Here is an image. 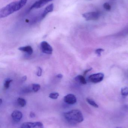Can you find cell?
Instances as JSON below:
<instances>
[{"mask_svg":"<svg viewBox=\"0 0 128 128\" xmlns=\"http://www.w3.org/2000/svg\"><path fill=\"white\" fill-rule=\"evenodd\" d=\"M28 0H19L13 2L2 8L0 10V18H5L19 10L26 5Z\"/></svg>","mask_w":128,"mask_h":128,"instance_id":"1","label":"cell"},{"mask_svg":"<svg viewBox=\"0 0 128 128\" xmlns=\"http://www.w3.org/2000/svg\"><path fill=\"white\" fill-rule=\"evenodd\" d=\"M64 116L67 122L72 124L80 123L83 121V116L80 110H73L64 113Z\"/></svg>","mask_w":128,"mask_h":128,"instance_id":"2","label":"cell"},{"mask_svg":"<svg viewBox=\"0 0 128 128\" xmlns=\"http://www.w3.org/2000/svg\"><path fill=\"white\" fill-rule=\"evenodd\" d=\"M53 9H54L53 4H49L42 11V12L41 13L39 16H38L37 17L34 19V22H40L42 21L46 17L48 14L53 11Z\"/></svg>","mask_w":128,"mask_h":128,"instance_id":"3","label":"cell"},{"mask_svg":"<svg viewBox=\"0 0 128 128\" xmlns=\"http://www.w3.org/2000/svg\"><path fill=\"white\" fill-rule=\"evenodd\" d=\"M100 16V13L98 12H91L82 14V16L87 21L97 20Z\"/></svg>","mask_w":128,"mask_h":128,"instance_id":"4","label":"cell"},{"mask_svg":"<svg viewBox=\"0 0 128 128\" xmlns=\"http://www.w3.org/2000/svg\"><path fill=\"white\" fill-rule=\"evenodd\" d=\"M104 74L102 73H97L90 75L88 77L89 81L94 83H97L101 82L103 80Z\"/></svg>","mask_w":128,"mask_h":128,"instance_id":"5","label":"cell"},{"mask_svg":"<svg viewBox=\"0 0 128 128\" xmlns=\"http://www.w3.org/2000/svg\"><path fill=\"white\" fill-rule=\"evenodd\" d=\"M41 49L43 53L47 54H51L52 53V47L46 41H43L40 44Z\"/></svg>","mask_w":128,"mask_h":128,"instance_id":"6","label":"cell"},{"mask_svg":"<svg viewBox=\"0 0 128 128\" xmlns=\"http://www.w3.org/2000/svg\"><path fill=\"white\" fill-rule=\"evenodd\" d=\"M21 128H44V125L41 122H26L22 125Z\"/></svg>","mask_w":128,"mask_h":128,"instance_id":"7","label":"cell"},{"mask_svg":"<svg viewBox=\"0 0 128 128\" xmlns=\"http://www.w3.org/2000/svg\"><path fill=\"white\" fill-rule=\"evenodd\" d=\"M52 0H37L30 7L29 10L30 11L34 9L41 8Z\"/></svg>","mask_w":128,"mask_h":128,"instance_id":"8","label":"cell"},{"mask_svg":"<svg viewBox=\"0 0 128 128\" xmlns=\"http://www.w3.org/2000/svg\"><path fill=\"white\" fill-rule=\"evenodd\" d=\"M64 101L69 104H74L77 102V98L75 95L73 94H68L65 96Z\"/></svg>","mask_w":128,"mask_h":128,"instance_id":"9","label":"cell"},{"mask_svg":"<svg viewBox=\"0 0 128 128\" xmlns=\"http://www.w3.org/2000/svg\"><path fill=\"white\" fill-rule=\"evenodd\" d=\"M11 117L14 122H19L22 118L23 114L19 110H15L11 114Z\"/></svg>","mask_w":128,"mask_h":128,"instance_id":"10","label":"cell"},{"mask_svg":"<svg viewBox=\"0 0 128 128\" xmlns=\"http://www.w3.org/2000/svg\"><path fill=\"white\" fill-rule=\"evenodd\" d=\"M18 50L20 51L26 52L29 55H31L33 52V48L31 46H29L20 47Z\"/></svg>","mask_w":128,"mask_h":128,"instance_id":"11","label":"cell"},{"mask_svg":"<svg viewBox=\"0 0 128 128\" xmlns=\"http://www.w3.org/2000/svg\"><path fill=\"white\" fill-rule=\"evenodd\" d=\"M75 80L77 82L83 85H85L87 83L85 78L82 75H79L75 77Z\"/></svg>","mask_w":128,"mask_h":128,"instance_id":"12","label":"cell"},{"mask_svg":"<svg viewBox=\"0 0 128 128\" xmlns=\"http://www.w3.org/2000/svg\"><path fill=\"white\" fill-rule=\"evenodd\" d=\"M17 102L19 106L21 107H24L26 104V102L24 98H17Z\"/></svg>","mask_w":128,"mask_h":128,"instance_id":"13","label":"cell"},{"mask_svg":"<svg viewBox=\"0 0 128 128\" xmlns=\"http://www.w3.org/2000/svg\"><path fill=\"white\" fill-rule=\"evenodd\" d=\"M13 81L10 78H7L5 80L4 82V87L6 89L9 88L11 83Z\"/></svg>","mask_w":128,"mask_h":128,"instance_id":"14","label":"cell"},{"mask_svg":"<svg viewBox=\"0 0 128 128\" xmlns=\"http://www.w3.org/2000/svg\"><path fill=\"white\" fill-rule=\"evenodd\" d=\"M86 101L89 104L92 106L96 108H98V105L92 99L90 98H86Z\"/></svg>","mask_w":128,"mask_h":128,"instance_id":"15","label":"cell"},{"mask_svg":"<svg viewBox=\"0 0 128 128\" xmlns=\"http://www.w3.org/2000/svg\"><path fill=\"white\" fill-rule=\"evenodd\" d=\"M32 91L34 92H38L41 88L40 84H34L32 85Z\"/></svg>","mask_w":128,"mask_h":128,"instance_id":"16","label":"cell"},{"mask_svg":"<svg viewBox=\"0 0 128 128\" xmlns=\"http://www.w3.org/2000/svg\"><path fill=\"white\" fill-rule=\"evenodd\" d=\"M121 94L124 96H128V87H124L121 90Z\"/></svg>","mask_w":128,"mask_h":128,"instance_id":"17","label":"cell"},{"mask_svg":"<svg viewBox=\"0 0 128 128\" xmlns=\"http://www.w3.org/2000/svg\"><path fill=\"white\" fill-rule=\"evenodd\" d=\"M59 96V94L58 92H54L50 93L49 95V97L52 99L55 100V99H57Z\"/></svg>","mask_w":128,"mask_h":128,"instance_id":"18","label":"cell"},{"mask_svg":"<svg viewBox=\"0 0 128 128\" xmlns=\"http://www.w3.org/2000/svg\"><path fill=\"white\" fill-rule=\"evenodd\" d=\"M103 7L105 10H111V6L108 3H105L103 4Z\"/></svg>","mask_w":128,"mask_h":128,"instance_id":"19","label":"cell"},{"mask_svg":"<svg viewBox=\"0 0 128 128\" xmlns=\"http://www.w3.org/2000/svg\"><path fill=\"white\" fill-rule=\"evenodd\" d=\"M104 50L102 48L97 49L95 51V53L98 56H100L101 55V53L102 52H104Z\"/></svg>","mask_w":128,"mask_h":128,"instance_id":"20","label":"cell"},{"mask_svg":"<svg viewBox=\"0 0 128 128\" xmlns=\"http://www.w3.org/2000/svg\"><path fill=\"white\" fill-rule=\"evenodd\" d=\"M42 69L40 67H39L38 68L37 72V75L38 76H40L42 75Z\"/></svg>","mask_w":128,"mask_h":128,"instance_id":"21","label":"cell"},{"mask_svg":"<svg viewBox=\"0 0 128 128\" xmlns=\"http://www.w3.org/2000/svg\"><path fill=\"white\" fill-rule=\"evenodd\" d=\"M30 117L31 118H35V114L33 112H31L30 113V115H29Z\"/></svg>","mask_w":128,"mask_h":128,"instance_id":"22","label":"cell"},{"mask_svg":"<svg viewBox=\"0 0 128 128\" xmlns=\"http://www.w3.org/2000/svg\"><path fill=\"white\" fill-rule=\"evenodd\" d=\"M92 69V68H89V69H87V70H85V71L84 72V75H85L86 74H87V73H88V72H89L90 71H91V70Z\"/></svg>","mask_w":128,"mask_h":128,"instance_id":"23","label":"cell"},{"mask_svg":"<svg viewBox=\"0 0 128 128\" xmlns=\"http://www.w3.org/2000/svg\"><path fill=\"white\" fill-rule=\"evenodd\" d=\"M56 78H59V79H62L63 78V75L61 74H57L56 76Z\"/></svg>","mask_w":128,"mask_h":128,"instance_id":"24","label":"cell"},{"mask_svg":"<svg viewBox=\"0 0 128 128\" xmlns=\"http://www.w3.org/2000/svg\"><path fill=\"white\" fill-rule=\"evenodd\" d=\"M26 79H27V77L26 76H23L22 78V80L23 82H25V81L26 80Z\"/></svg>","mask_w":128,"mask_h":128,"instance_id":"25","label":"cell"},{"mask_svg":"<svg viewBox=\"0 0 128 128\" xmlns=\"http://www.w3.org/2000/svg\"><path fill=\"white\" fill-rule=\"evenodd\" d=\"M2 104V99H1V104Z\"/></svg>","mask_w":128,"mask_h":128,"instance_id":"26","label":"cell"},{"mask_svg":"<svg viewBox=\"0 0 128 128\" xmlns=\"http://www.w3.org/2000/svg\"><path fill=\"white\" fill-rule=\"evenodd\" d=\"M121 128V127H117V128Z\"/></svg>","mask_w":128,"mask_h":128,"instance_id":"27","label":"cell"}]
</instances>
